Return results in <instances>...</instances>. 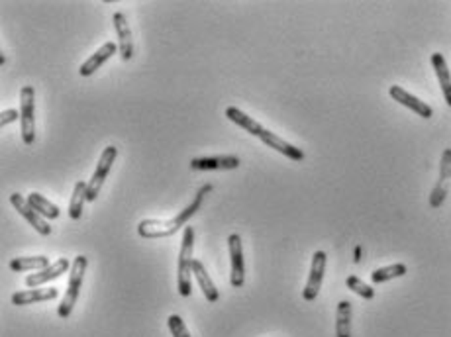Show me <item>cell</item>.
Returning <instances> with one entry per match:
<instances>
[{"label":"cell","instance_id":"1","mask_svg":"<svg viewBox=\"0 0 451 337\" xmlns=\"http://www.w3.org/2000/svg\"><path fill=\"white\" fill-rule=\"evenodd\" d=\"M208 192H212V185L200 187L196 196L192 198V202L187 208H183L177 216L171 218V220H141L137 224V235L143 237V240H161V237H169V235L177 233L183 226L187 228V222L200 210Z\"/></svg>","mask_w":451,"mask_h":337},{"label":"cell","instance_id":"2","mask_svg":"<svg viewBox=\"0 0 451 337\" xmlns=\"http://www.w3.org/2000/svg\"><path fill=\"white\" fill-rule=\"evenodd\" d=\"M194 228L187 226L183 231V242H181V251H178L177 263V288L178 294L183 298H189L192 292V265H194Z\"/></svg>","mask_w":451,"mask_h":337},{"label":"cell","instance_id":"3","mask_svg":"<svg viewBox=\"0 0 451 337\" xmlns=\"http://www.w3.org/2000/svg\"><path fill=\"white\" fill-rule=\"evenodd\" d=\"M86 265H89L86 257H75V261H73V265H71V277H69L67 292H65V298L61 300V304H59V308H57L59 318H69L73 308H75V304H77V300H79V292H81L82 288V281H84Z\"/></svg>","mask_w":451,"mask_h":337},{"label":"cell","instance_id":"4","mask_svg":"<svg viewBox=\"0 0 451 337\" xmlns=\"http://www.w3.org/2000/svg\"><path fill=\"white\" fill-rule=\"evenodd\" d=\"M20 132L22 141L32 146L36 139V91L30 84L20 91Z\"/></svg>","mask_w":451,"mask_h":337},{"label":"cell","instance_id":"5","mask_svg":"<svg viewBox=\"0 0 451 337\" xmlns=\"http://www.w3.org/2000/svg\"><path fill=\"white\" fill-rule=\"evenodd\" d=\"M116 157H118V149L114 148V146L104 148V151L100 153V159L96 163L95 173H93L91 181H89V194H86L89 202H95L96 198H98L100 189H102L104 181L108 178L110 171H112V165L116 161Z\"/></svg>","mask_w":451,"mask_h":337},{"label":"cell","instance_id":"6","mask_svg":"<svg viewBox=\"0 0 451 337\" xmlns=\"http://www.w3.org/2000/svg\"><path fill=\"white\" fill-rule=\"evenodd\" d=\"M451 185V149L448 148L441 153V163H439V176L436 187L430 194V206L432 208H439L441 204L446 202L448 192H450Z\"/></svg>","mask_w":451,"mask_h":337},{"label":"cell","instance_id":"7","mask_svg":"<svg viewBox=\"0 0 451 337\" xmlns=\"http://www.w3.org/2000/svg\"><path fill=\"white\" fill-rule=\"evenodd\" d=\"M228 249H230V283L233 288H242L246 283V263H244V249H242V237L240 233H232L228 237Z\"/></svg>","mask_w":451,"mask_h":337},{"label":"cell","instance_id":"8","mask_svg":"<svg viewBox=\"0 0 451 337\" xmlns=\"http://www.w3.org/2000/svg\"><path fill=\"white\" fill-rule=\"evenodd\" d=\"M326 261L328 255L324 251H316L312 255V265H310V275H308V283L302 290V298L306 302H312L318 297L320 288H322V281H324V270H326Z\"/></svg>","mask_w":451,"mask_h":337},{"label":"cell","instance_id":"9","mask_svg":"<svg viewBox=\"0 0 451 337\" xmlns=\"http://www.w3.org/2000/svg\"><path fill=\"white\" fill-rule=\"evenodd\" d=\"M10 204L18 210V214L24 218L27 224L36 229L40 235H49V233H51V226L32 208V204L27 202V198H24L22 194H18V192L10 194Z\"/></svg>","mask_w":451,"mask_h":337},{"label":"cell","instance_id":"10","mask_svg":"<svg viewBox=\"0 0 451 337\" xmlns=\"http://www.w3.org/2000/svg\"><path fill=\"white\" fill-rule=\"evenodd\" d=\"M389 95L393 96V100H397L398 104H402V106H406V108H410L414 114H418L420 118H432L434 116V110L430 104H426L424 100H420V98H416L414 95H410L408 91H404L402 86H398V84H393L391 89H389Z\"/></svg>","mask_w":451,"mask_h":337},{"label":"cell","instance_id":"11","mask_svg":"<svg viewBox=\"0 0 451 337\" xmlns=\"http://www.w3.org/2000/svg\"><path fill=\"white\" fill-rule=\"evenodd\" d=\"M112 24L116 27V34H118L120 57H122V61H130V59L134 57V38H132V30H130L126 14H114V16H112Z\"/></svg>","mask_w":451,"mask_h":337},{"label":"cell","instance_id":"12","mask_svg":"<svg viewBox=\"0 0 451 337\" xmlns=\"http://www.w3.org/2000/svg\"><path fill=\"white\" fill-rule=\"evenodd\" d=\"M240 157L235 155H216V157H196L191 161L192 171H232L240 167Z\"/></svg>","mask_w":451,"mask_h":337},{"label":"cell","instance_id":"13","mask_svg":"<svg viewBox=\"0 0 451 337\" xmlns=\"http://www.w3.org/2000/svg\"><path fill=\"white\" fill-rule=\"evenodd\" d=\"M69 270V261L65 257H61V259H57L55 263H51L47 269L43 270H36V272H32V275H27L26 277V286L27 288H38L41 284L49 283V281H55V279H59L63 272H67Z\"/></svg>","mask_w":451,"mask_h":337},{"label":"cell","instance_id":"14","mask_svg":"<svg viewBox=\"0 0 451 337\" xmlns=\"http://www.w3.org/2000/svg\"><path fill=\"white\" fill-rule=\"evenodd\" d=\"M118 49H120V47H118L114 41H106L102 47L96 49V54L91 55V57L82 63L81 69H79V75H81V77H91V75H95L96 69L102 67L112 55L118 54Z\"/></svg>","mask_w":451,"mask_h":337},{"label":"cell","instance_id":"15","mask_svg":"<svg viewBox=\"0 0 451 337\" xmlns=\"http://www.w3.org/2000/svg\"><path fill=\"white\" fill-rule=\"evenodd\" d=\"M259 139L267 146V148L275 149V151H279V153H283L285 157L288 159H292V161H302L304 159V151L301 148H294L292 143H288L285 141L283 137H279L273 132H269V130H263V134L259 135Z\"/></svg>","mask_w":451,"mask_h":337},{"label":"cell","instance_id":"16","mask_svg":"<svg viewBox=\"0 0 451 337\" xmlns=\"http://www.w3.org/2000/svg\"><path fill=\"white\" fill-rule=\"evenodd\" d=\"M57 288H27L22 292L12 294L14 306H27L36 302H45V300H55L57 298Z\"/></svg>","mask_w":451,"mask_h":337},{"label":"cell","instance_id":"17","mask_svg":"<svg viewBox=\"0 0 451 337\" xmlns=\"http://www.w3.org/2000/svg\"><path fill=\"white\" fill-rule=\"evenodd\" d=\"M192 275H194V279H196V283L200 286V290H203V294L208 302H218L220 292L218 288H216V284L214 281L210 279V275L206 272V267L203 265V261H198V259H194V265H192Z\"/></svg>","mask_w":451,"mask_h":337},{"label":"cell","instance_id":"18","mask_svg":"<svg viewBox=\"0 0 451 337\" xmlns=\"http://www.w3.org/2000/svg\"><path fill=\"white\" fill-rule=\"evenodd\" d=\"M432 65H434V71L438 75L441 95L446 98V104L451 106V75L450 69H448V63H446V57L441 54H434L432 55Z\"/></svg>","mask_w":451,"mask_h":337},{"label":"cell","instance_id":"19","mask_svg":"<svg viewBox=\"0 0 451 337\" xmlns=\"http://www.w3.org/2000/svg\"><path fill=\"white\" fill-rule=\"evenodd\" d=\"M226 118L232 120L235 126L244 128L247 134L255 135V137H259V135L263 134V130H265L259 121H255L251 116H247L246 112H242V110L235 108V106H228V108H226Z\"/></svg>","mask_w":451,"mask_h":337},{"label":"cell","instance_id":"20","mask_svg":"<svg viewBox=\"0 0 451 337\" xmlns=\"http://www.w3.org/2000/svg\"><path fill=\"white\" fill-rule=\"evenodd\" d=\"M51 263L45 255H36V257H18V259H12L8 263V267L14 272H24V270H43L47 269Z\"/></svg>","mask_w":451,"mask_h":337},{"label":"cell","instance_id":"21","mask_svg":"<svg viewBox=\"0 0 451 337\" xmlns=\"http://www.w3.org/2000/svg\"><path fill=\"white\" fill-rule=\"evenodd\" d=\"M27 202L32 204V208H34L41 218L57 220L59 214H61V210L57 208V204L49 202L45 196H41L40 192H30V194H27Z\"/></svg>","mask_w":451,"mask_h":337},{"label":"cell","instance_id":"22","mask_svg":"<svg viewBox=\"0 0 451 337\" xmlns=\"http://www.w3.org/2000/svg\"><path fill=\"white\" fill-rule=\"evenodd\" d=\"M86 194H89V183L79 181V183L75 185V189H73L71 204H69V218H71V220H79V218H81L84 202H89Z\"/></svg>","mask_w":451,"mask_h":337},{"label":"cell","instance_id":"23","mask_svg":"<svg viewBox=\"0 0 451 337\" xmlns=\"http://www.w3.org/2000/svg\"><path fill=\"white\" fill-rule=\"evenodd\" d=\"M336 337H351V302L342 300L336 312Z\"/></svg>","mask_w":451,"mask_h":337},{"label":"cell","instance_id":"24","mask_svg":"<svg viewBox=\"0 0 451 337\" xmlns=\"http://www.w3.org/2000/svg\"><path fill=\"white\" fill-rule=\"evenodd\" d=\"M404 275H406V265L397 263V265H389V267H383V269L373 270V272H371V281H373V284H383L386 283V281L404 277Z\"/></svg>","mask_w":451,"mask_h":337},{"label":"cell","instance_id":"25","mask_svg":"<svg viewBox=\"0 0 451 337\" xmlns=\"http://www.w3.org/2000/svg\"><path fill=\"white\" fill-rule=\"evenodd\" d=\"M345 284H347V288L349 290H354L357 297L365 298V300H373L375 298V288L373 286H369V284H365L359 277H347V281H345Z\"/></svg>","mask_w":451,"mask_h":337},{"label":"cell","instance_id":"26","mask_svg":"<svg viewBox=\"0 0 451 337\" xmlns=\"http://www.w3.org/2000/svg\"><path fill=\"white\" fill-rule=\"evenodd\" d=\"M167 324H169V329H171V336L173 337H191L187 325L183 322V318L177 316V314H171V316L167 318Z\"/></svg>","mask_w":451,"mask_h":337},{"label":"cell","instance_id":"27","mask_svg":"<svg viewBox=\"0 0 451 337\" xmlns=\"http://www.w3.org/2000/svg\"><path fill=\"white\" fill-rule=\"evenodd\" d=\"M20 120V110H2L0 112V128H4V126H8V124H12V121Z\"/></svg>","mask_w":451,"mask_h":337}]
</instances>
